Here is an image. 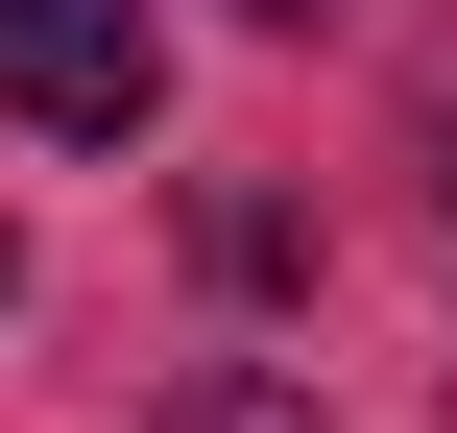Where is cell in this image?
I'll use <instances>...</instances> for the list:
<instances>
[{
  "mask_svg": "<svg viewBox=\"0 0 457 433\" xmlns=\"http://www.w3.org/2000/svg\"><path fill=\"white\" fill-rule=\"evenodd\" d=\"M0 121L24 145H145L169 121V24L145 0H0Z\"/></svg>",
  "mask_w": 457,
  "mask_h": 433,
  "instance_id": "6da1fadb",
  "label": "cell"
},
{
  "mask_svg": "<svg viewBox=\"0 0 457 433\" xmlns=\"http://www.w3.org/2000/svg\"><path fill=\"white\" fill-rule=\"evenodd\" d=\"M145 433H313V386H289V362H193Z\"/></svg>",
  "mask_w": 457,
  "mask_h": 433,
  "instance_id": "7a4b0ae2",
  "label": "cell"
},
{
  "mask_svg": "<svg viewBox=\"0 0 457 433\" xmlns=\"http://www.w3.org/2000/svg\"><path fill=\"white\" fill-rule=\"evenodd\" d=\"M241 24H337V0H241Z\"/></svg>",
  "mask_w": 457,
  "mask_h": 433,
  "instance_id": "3957f363",
  "label": "cell"
}]
</instances>
